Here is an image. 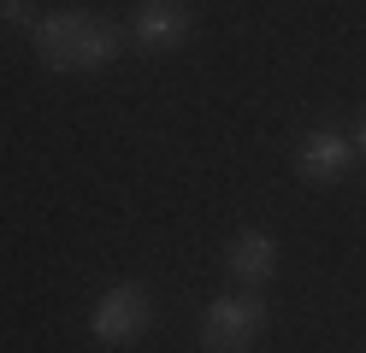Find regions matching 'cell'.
Wrapping results in <instances>:
<instances>
[{
  "mask_svg": "<svg viewBox=\"0 0 366 353\" xmlns=\"http://www.w3.org/2000/svg\"><path fill=\"white\" fill-rule=\"evenodd\" d=\"M148 329H154V295L142 282H112L95 300V312H89V336L107 342V347H130V342H142Z\"/></svg>",
  "mask_w": 366,
  "mask_h": 353,
  "instance_id": "3957f363",
  "label": "cell"
},
{
  "mask_svg": "<svg viewBox=\"0 0 366 353\" xmlns=\"http://www.w3.org/2000/svg\"><path fill=\"white\" fill-rule=\"evenodd\" d=\"M260 336H266V300H260V289L219 295L207 312H201V347L207 353H248Z\"/></svg>",
  "mask_w": 366,
  "mask_h": 353,
  "instance_id": "7a4b0ae2",
  "label": "cell"
},
{
  "mask_svg": "<svg viewBox=\"0 0 366 353\" xmlns=\"http://www.w3.org/2000/svg\"><path fill=\"white\" fill-rule=\"evenodd\" d=\"M224 271H231L242 289H260V282L278 277V242H272L266 230H242V235H231V247H224Z\"/></svg>",
  "mask_w": 366,
  "mask_h": 353,
  "instance_id": "8992f818",
  "label": "cell"
},
{
  "mask_svg": "<svg viewBox=\"0 0 366 353\" xmlns=\"http://www.w3.org/2000/svg\"><path fill=\"white\" fill-rule=\"evenodd\" d=\"M189 36H195V12L183 0H142L130 18V41L142 53H177V47H189Z\"/></svg>",
  "mask_w": 366,
  "mask_h": 353,
  "instance_id": "277c9868",
  "label": "cell"
},
{
  "mask_svg": "<svg viewBox=\"0 0 366 353\" xmlns=\"http://www.w3.org/2000/svg\"><path fill=\"white\" fill-rule=\"evenodd\" d=\"M349 159H355L349 135H337V130H307L302 148H295V177H302L307 188H331V183L349 177Z\"/></svg>",
  "mask_w": 366,
  "mask_h": 353,
  "instance_id": "5b68a950",
  "label": "cell"
},
{
  "mask_svg": "<svg viewBox=\"0 0 366 353\" xmlns=\"http://www.w3.org/2000/svg\"><path fill=\"white\" fill-rule=\"evenodd\" d=\"M0 18H6V24H24V30H36V6H30V0H0Z\"/></svg>",
  "mask_w": 366,
  "mask_h": 353,
  "instance_id": "52a82bcc",
  "label": "cell"
},
{
  "mask_svg": "<svg viewBox=\"0 0 366 353\" xmlns=\"http://www.w3.org/2000/svg\"><path fill=\"white\" fill-rule=\"evenodd\" d=\"M360 153H366V118H360Z\"/></svg>",
  "mask_w": 366,
  "mask_h": 353,
  "instance_id": "ba28073f",
  "label": "cell"
},
{
  "mask_svg": "<svg viewBox=\"0 0 366 353\" xmlns=\"http://www.w3.org/2000/svg\"><path fill=\"white\" fill-rule=\"evenodd\" d=\"M30 41L48 71H101L124 53L130 36L101 12H48V18H36Z\"/></svg>",
  "mask_w": 366,
  "mask_h": 353,
  "instance_id": "6da1fadb",
  "label": "cell"
}]
</instances>
